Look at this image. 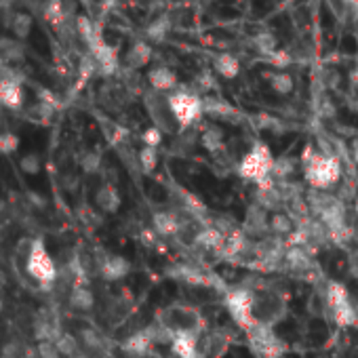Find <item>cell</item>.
I'll return each instance as SVG.
<instances>
[{
  "label": "cell",
  "mask_w": 358,
  "mask_h": 358,
  "mask_svg": "<svg viewBox=\"0 0 358 358\" xmlns=\"http://www.w3.org/2000/svg\"><path fill=\"white\" fill-rule=\"evenodd\" d=\"M350 150H352V160L358 164V137H354V139H352V145H350Z\"/></svg>",
  "instance_id": "46"
},
{
  "label": "cell",
  "mask_w": 358,
  "mask_h": 358,
  "mask_svg": "<svg viewBox=\"0 0 358 358\" xmlns=\"http://www.w3.org/2000/svg\"><path fill=\"white\" fill-rule=\"evenodd\" d=\"M36 350H38V358H62L55 341H38Z\"/></svg>",
  "instance_id": "41"
},
{
  "label": "cell",
  "mask_w": 358,
  "mask_h": 358,
  "mask_svg": "<svg viewBox=\"0 0 358 358\" xmlns=\"http://www.w3.org/2000/svg\"><path fill=\"white\" fill-rule=\"evenodd\" d=\"M55 345H57V350H59V354L64 356V358H76V356H80L78 354V339L72 335V333H62L57 339H55Z\"/></svg>",
  "instance_id": "32"
},
{
  "label": "cell",
  "mask_w": 358,
  "mask_h": 358,
  "mask_svg": "<svg viewBox=\"0 0 358 358\" xmlns=\"http://www.w3.org/2000/svg\"><path fill=\"white\" fill-rule=\"evenodd\" d=\"M152 226H154L156 234H160V236H175V234H179V230H182V222H179V217L171 211L154 213Z\"/></svg>",
  "instance_id": "21"
},
{
  "label": "cell",
  "mask_w": 358,
  "mask_h": 358,
  "mask_svg": "<svg viewBox=\"0 0 358 358\" xmlns=\"http://www.w3.org/2000/svg\"><path fill=\"white\" fill-rule=\"evenodd\" d=\"M213 70L217 76L226 78V80H232L241 74V62L236 55L232 53H220L213 57Z\"/></svg>",
  "instance_id": "22"
},
{
  "label": "cell",
  "mask_w": 358,
  "mask_h": 358,
  "mask_svg": "<svg viewBox=\"0 0 358 358\" xmlns=\"http://www.w3.org/2000/svg\"><path fill=\"white\" fill-rule=\"evenodd\" d=\"M5 211H7V203H5L3 199H0V215H3Z\"/></svg>",
  "instance_id": "47"
},
{
  "label": "cell",
  "mask_w": 358,
  "mask_h": 358,
  "mask_svg": "<svg viewBox=\"0 0 358 358\" xmlns=\"http://www.w3.org/2000/svg\"><path fill=\"white\" fill-rule=\"evenodd\" d=\"M152 55H154V51H152V45L150 43L135 41L129 47V51L124 53V66L129 70H141V68H145L152 62Z\"/></svg>",
  "instance_id": "16"
},
{
  "label": "cell",
  "mask_w": 358,
  "mask_h": 358,
  "mask_svg": "<svg viewBox=\"0 0 358 358\" xmlns=\"http://www.w3.org/2000/svg\"><path fill=\"white\" fill-rule=\"evenodd\" d=\"M169 99V108L171 114L177 122L179 129H188L192 127L196 120H201V116L205 114V101L199 93L194 91H186V89H175L173 93L166 95Z\"/></svg>",
  "instance_id": "4"
},
{
  "label": "cell",
  "mask_w": 358,
  "mask_h": 358,
  "mask_svg": "<svg viewBox=\"0 0 358 358\" xmlns=\"http://www.w3.org/2000/svg\"><path fill=\"white\" fill-rule=\"evenodd\" d=\"M196 83H199V85H201V89H205V91L215 87V83L211 80V76H209V74H201V76L196 78Z\"/></svg>",
  "instance_id": "44"
},
{
  "label": "cell",
  "mask_w": 358,
  "mask_h": 358,
  "mask_svg": "<svg viewBox=\"0 0 358 358\" xmlns=\"http://www.w3.org/2000/svg\"><path fill=\"white\" fill-rule=\"evenodd\" d=\"M137 162H139V166H141L143 173L156 171V166H158V148L143 145V148L137 152Z\"/></svg>",
  "instance_id": "33"
},
{
  "label": "cell",
  "mask_w": 358,
  "mask_h": 358,
  "mask_svg": "<svg viewBox=\"0 0 358 358\" xmlns=\"http://www.w3.org/2000/svg\"><path fill=\"white\" fill-rule=\"evenodd\" d=\"M95 205L99 211L103 213H118L120 205H122V199H120V192L116 190V186L112 184H103L97 192H95Z\"/></svg>",
  "instance_id": "17"
},
{
  "label": "cell",
  "mask_w": 358,
  "mask_h": 358,
  "mask_svg": "<svg viewBox=\"0 0 358 358\" xmlns=\"http://www.w3.org/2000/svg\"><path fill=\"white\" fill-rule=\"evenodd\" d=\"M89 55L95 59L97 72H99V74H103V76L116 74V70H118V53H116V49H114L112 45H108V43L103 41V43L97 45L95 49H91Z\"/></svg>",
  "instance_id": "14"
},
{
  "label": "cell",
  "mask_w": 358,
  "mask_h": 358,
  "mask_svg": "<svg viewBox=\"0 0 358 358\" xmlns=\"http://www.w3.org/2000/svg\"><path fill=\"white\" fill-rule=\"evenodd\" d=\"M352 5H358V0H352Z\"/></svg>",
  "instance_id": "49"
},
{
  "label": "cell",
  "mask_w": 358,
  "mask_h": 358,
  "mask_svg": "<svg viewBox=\"0 0 358 358\" xmlns=\"http://www.w3.org/2000/svg\"><path fill=\"white\" fill-rule=\"evenodd\" d=\"M196 243L207 251H222L228 245V234L217 226H207L196 234Z\"/></svg>",
  "instance_id": "19"
},
{
  "label": "cell",
  "mask_w": 358,
  "mask_h": 358,
  "mask_svg": "<svg viewBox=\"0 0 358 358\" xmlns=\"http://www.w3.org/2000/svg\"><path fill=\"white\" fill-rule=\"evenodd\" d=\"M285 266L293 272H308L314 266V262L312 255L306 251V247H287Z\"/></svg>",
  "instance_id": "23"
},
{
  "label": "cell",
  "mask_w": 358,
  "mask_h": 358,
  "mask_svg": "<svg viewBox=\"0 0 358 358\" xmlns=\"http://www.w3.org/2000/svg\"><path fill=\"white\" fill-rule=\"evenodd\" d=\"M166 32H169V22H166V17H160V20H156L154 24H150V28H148V38L150 41H154V43H160L164 36H166Z\"/></svg>",
  "instance_id": "38"
},
{
  "label": "cell",
  "mask_w": 358,
  "mask_h": 358,
  "mask_svg": "<svg viewBox=\"0 0 358 358\" xmlns=\"http://www.w3.org/2000/svg\"><path fill=\"white\" fill-rule=\"evenodd\" d=\"M143 101H145V110H148L150 118L154 120V127H158L162 133H175V129H179L175 118H173V114H171L169 99H166L164 93L150 91L143 97Z\"/></svg>",
  "instance_id": "9"
},
{
  "label": "cell",
  "mask_w": 358,
  "mask_h": 358,
  "mask_svg": "<svg viewBox=\"0 0 358 358\" xmlns=\"http://www.w3.org/2000/svg\"><path fill=\"white\" fill-rule=\"evenodd\" d=\"M293 232H295V226H293V217L289 213L276 211L270 215V234L282 238V236H289Z\"/></svg>",
  "instance_id": "29"
},
{
  "label": "cell",
  "mask_w": 358,
  "mask_h": 358,
  "mask_svg": "<svg viewBox=\"0 0 358 358\" xmlns=\"http://www.w3.org/2000/svg\"><path fill=\"white\" fill-rule=\"evenodd\" d=\"M297 169V158H293V156H289V154H280V156H276L274 158V162H272V177L274 179H278V182H282V179H287V177H291L293 175V171Z\"/></svg>",
  "instance_id": "30"
},
{
  "label": "cell",
  "mask_w": 358,
  "mask_h": 358,
  "mask_svg": "<svg viewBox=\"0 0 358 358\" xmlns=\"http://www.w3.org/2000/svg\"><path fill=\"white\" fill-rule=\"evenodd\" d=\"M3 124H5V116H3V112H0V129H3Z\"/></svg>",
  "instance_id": "48"
},
{
  "label": "cell",
  "mask_w": 358,
  "mask_h": 358,
  "mask_svg": "<svg viewBox=\"0 0 358 358\" xmlns=\"http://www.w3.org/2000/svg\"><path fill=\"white\" fill-rule=\"evenodd\" d=\"M272 162H274V156L270 152V148L264 143V141H257L251 145V150L241 158L238 162V175L247 182H253L257 186L266 184L272 179Z\"/></svg>",
  "instance_id": "3"
},
{
  "label": "cell",
  "mask_w": 358,
  "mask_h": 358,
  "mask_svg": "<svg viewBox=\"0 0 358 358\" xmlns=\"http://www.w3.org/2000/svg\"><path fill=\"white\" fill-rule=\"evenodd\" d=\"M324 303L331 310V316L337 327H352L356 324V310L352 306L350 293L341 282L331 280L324 289Z\"/></svg>",
  "instance_id": "5"
},
{
  "label": "cell",
  "mask_w": 358,
  "mask_h": 358,
  "mask_svg": "<svg viewBox=\"0 0 358 358\" xmlns=\"http://www.w3.org/2000/svg\"><path fill=\"white\" fill-rule=\"evenodd\" d=\"M148 83L156 93H173L177 89V74L166 66H156L148 72Z\"/></svg>",
  "instance_id": "15"
},
{
  "label": "cell",
  "mask_w": 358,
  "mask_h": 358,
  "mask_svg": "<svg viewBox=\"0 0 358 358\" xmlns=\"http://www.w3.org/2000/svg\"><path fill=\"white\" fill-rule=\"evenodd\" d=\"M20 150V137L13 131H0V154H13Z\"/></svg>",
  "instance_id": "36"
},
{
  "label": "cell",
  "mask_w": 358,
  "mask_h": 358,
  "mask_svg": "<svg viewBox=\"0 0 358 358\" xmlns=\"http://www.w3.org/2000/svg\"><path fill=\"white\" fill-rule=\"evenodd\" d=\"M24 103L26 95L22 87V76L13 72L9 66H5L0 70V106L11 112H20L24 110Z\"/></svg>",
  "instance_id": "8"
},
{
  "label": "cell",
  "mask_w": 358,
  "mask_h": 358,
  "mask_svg": "<svg viewBox=\"0 0 358 358\" xmlns=\"http://www.w3.org/2000/svg\"><path fill=\"white\" fill-rule=\"evenodd\" d=\"M68 301H70V308H74V310H78V312H89V310H93V306H95V295H93V291H91L87 285H83V287H72Z\"/></svg>",
  "instance_id": "26"
},
{
  "label": "cell",
  "mask_w": 358,
  "mask_h": 358,
  "mask_svg": "<svg viewBox=\"0 0 358 358\" xmlns=\"http://www.w3.org/2000/svg\"><path fill=\"white\" fill-rule=\"evenodd\" d=\"M303 179L312 190L329 192L341 179V164L333 154H314L312 160L303 164Z\"/></svg>",
  "instance_id": "1"
},
{
  "label": "cell",
  "mask_w": 358,
  "mask_h": 358,
  "mask_svg": "<svg viewBox=\"0 0 358 358\" xmlns=\"http://www.w3.org/2000/svg\"><path fill=\"white\" fill-rule=\"evenodd\" d=\"M243 234L247 238H266L270 234V215L259 205H251L247 209L245 222H243Z\"/></svg>",
  "instance_id": "12"
},
{
  "label": "cell",
  "mask_w": 358,
  "mask_h": 358,
  "mask_svg": "<svg viewBox=\"0 0 358 358\" xmlns=\"http://www.w3.org/2000/svg\"><path fill=\"white\" fill-rule=\"evenodd\" d=\"M201 329L177 331L171 341V352L177 358H205V350L201 348Z\"/></svg>",
  "instance_id": "10"
},
{
  "label": "cell",
  "mask_w": 358,
  "mask_h": 358,
  "mask_svg": "<svg viewBox=\"0 0 358 358\" xmlns=\"http://www.w3.org/2000/svg\"><path fill=\"white\" fill-rule=\"evenodd\" d=\"M266 78H268V83H270V89H272L276 95H291V93H293L295 83H293V76H291L289 72L276 70V72L266 74Z\"/></svg>",
  "instance_id": "27"
},
{
  "label": "cell",
  "mask_w": 358,
  "mask_h": 358,
  "mask_svg": "<svg viewBox=\"0 0 358 358\" xmlns=\"http://www.w3.org/2000/svg\"><path fill=\"white\" fill-rule=\"evenodd\" d=\"M22 345L17 341H7L0 348V358H22Z\"/></svg>",
  "instance_id": "42"
},
{
  "label": "cell",
  "mask_w": 358,
  "mask_h": 358,
  "mask_svg": "<svg viewBox=\"0 0 358 358\" xmlns=\"http://www.w3.org/2000/svg\"><path fill=\"white\" fill-rule=\"evenodd\" d=\"M249 343H251V350L255 354H259L262 358H285L287 354V343L276 335V331L268 324H262L257 322L249 333Z\"/></svg>",
  "instance_id": "7"
},
{
  "label": "cell",
  "mask_w": 358,
  "mask_h": 358,
  "mask_svg": "<svg viewBox=\"0 0 358 358\" xmlns=\"http://www.w3.org/2000/svg\"><path fill=\"white\" fill-rule=\"evenodd\" d=\"M9 28H11L15 38L24 41V38H28L32 34V17L28 13H24V11H15L9 17Z\"/></svg>",
  "instance_id": "28"
},
{
  "label": "cell",
  "mask_w": 358,
  "mask_h": 358,
  "mask_svg": "<svg viewBox=\"0 0 358 358\" xmlns=\"http://www.w3.org/2000/svg\"><path fill=\"white\" fill-rule=\"evenodd\" d=\"M253 306H255V293L249 289H232L226 293V310L245 333H249L257 324Z\"/></svg>",
  "instance_id": "6"
},
{
  "label": "cell",
  "mask_w": 358,
  "mask_h": 358,
  "mask_svg": "<svg viewBox=\"0 0 358 358\" xmlns=\"http://www.w3.org/2000/svg\"><path fill=\"white\" fill-rule=\"evenodd\" d=\"M327 3V9L331 11V15L337 20V22H341V24H345L348 22V17H350V13H352V0H324Z\"/></svg>",
  "instance_id": "34"
},
{
  "label": "cell",
  "mask_w": 358,
  "mask_h": 358,
  "mask_svg": "<svg viewBox=\"0 0 358 358\" xmlns=\"http://www.w3.org/2000/svg\"><path fill=\"white\" fill-rule=\"evenodd\" d=\"M253 47L264 55V57H270L278 51V38L268 32V30H262L253 36Z\"/></svg>",
  "instance_id": "31"
},
{
  "label": "cell",
  "mask_w": 358,
  "mask_h": 358,
  "mask_svg": "<svg viewBox=\"0 0 358 358\" xmlns=\"http://www.w3.org/2000/svg\"><path fill=\"white\" fill-rule=\"evenodd\" d=\"M0 59L5 64H20L26 59V47L20 38L0 36Z\"/></svg>",
  "instance_id": "20"
},
{
  "label": "cell",
  "mask_w": 358,
  "mask_h": 358,
  "mask_svg": "<svg viewBox=\"0 0 358 358\" xmlns=\"http://www.w3.org/2000/svg\"><path fill=\"white\" fill-rule=\"evenodd\" d=\"M26 272L32 280H36L41 285L43 291H51L59 270L55 266V262L51 259V255L47 253V247L43 243V238H34L28 247V259H26Z\"/></svg>",
  "instance_id": "2"
},
{
  "label": "cell",
  "mask_w": 358,
  "mask_h": 358,
  "mask_svg": "<svg viewBox=\"0 0 358 358\" xmlns=\"http://www.w3.org/2000/svg\"><path fill=\"white\" fill-rule=\"evenodd\" d=\"M253 312H255V320H257V322L272 327V324H276V322L287 314V308H285V301L278 299L276 295L255 293Z\"/></svg>",
  "instance_id": "11"
},
{
  "label": "cell",
  "mask_w": 358,
  "mask_h": 358,
  "mask_svg": "<svg viewBox=\"0 0 358 358\" xmlns=\"http://www.w3.org/2000/svg\"><path fill=\"white\" fill-rule=\"evenodd\" d=\"M162 139H164V133L158 129V127H148L143 133H141V141H143V145H150V148H158L160 143H162Z\"/></svg>",
  "instance_id": "40"
},
{
  "label": "cell",
  "mask_w": 358,
  "mask_h": 358,
  "mask_svg": "<svg viewBox=\"0 0 358 358\" xmlns=\"http://www.w3.org/2000/svg\"><path fill=\"white\" fill-rule=\"evenodd\" d=\"M26 203H28V209L30 207L32 209H45L47 207V199L41 196V194H36V192H28L26 194Z\"/></svg>",
  "instance_id": "43"
},
{
  "label": "cell",
  "mask_w": 358,
  "mask_h": 358,
  "mask_svg": "<svg viewBox=\"0 0 358 358\" xmlns=\"http://www.w3.org/2000/svg\"><path fill=\"white\" fill-rule=\"evenodd\" d=\"M201 145L209 152V154H220L224 150V129L217 124H207L201 131Z\"/></svg>",
  "instance_id": "25"
},
{
  "label": "cell",
  "mask_w": 358,
  "mask_h": 358,
  "mask_svg": "<svg viewBox=\"0 0 358 358\" xmlns=\"http://www.w3.org/2000/svg\"><path fill=\"white\" fill-rule=\"evenodd\" d=\"M80 341L85 343V348H89V350H103V337L95 331V329H89V327H85V329H80Z\"/></svg>",
  "instance_id": "35"
},
{
  "label": "cell",
  "mask_w": 358,
  "mask_h": 358,
  "mask_svg": "<svg viewBox=\"0 0 358 358\" xmlns=\"http://www.w3.org/2000/svg\"><path fill=\"white\" fill-rule=\"evenodd\" d=\"M152 343H154V341H152L148 329H143V331H137V333L129 335V337L122 341V350H124L127 354H131V356H143L145 352H150Z\"/></svg>",
  "instance_id": "24"
},
{
  "label": "cell",
  "mask_w": 358,
  "mask_h": 358,
  "mask_svg": "<svg viewBox=\"0 0 358 358\" xmlns=\"http://www.w3.org/2000/svg\"><path fill=\"white\" fill-rule=\"evenodd\" d=\"M282 196H280V192H278V188L274 186V182H266V184H262L259 188H257V192H255V205H259L262 209H266L268 213L270 211H278L282 205Z\"/></svg>",
  "instance_id": "18"
},
{
  "label": "cell",
  "mask_w": 358,
  "mask_h": 358,
  "mask_svg": "<svg viewBox=\"0 0 358 358\" xmlns=\"http://www.w3.org/2000/svg\"><path fill=\"white\" fill-rule=\"evenodd\" d=\"M20 169L26 173V175H38L41 169H43V162L36 154H26L22 160H20Z\"/></svg>",
  "instance_id": "39"
},
{
  "label": "cell",
  "mask_w": 358,
  "mask_h": 358,
  "mask_svg": "<svg viewBox=\"0 0 358 358\" xmlns=\"http://www.w3.org/2000/svg\"><path fill=\"white\" fill-rule=\"evenodd\" d=\"M80 166L85 173H97L101 169V154L97 150H89L80 156Z\"/></svg>",
  "instance_id": "37"
},
{
  "label": "cell",
  "mask_w": 358,
  "mask_h": 358,
  "mask_svg": "<svg viewBox=\"0 0 358 358\" xmlns=\"http://www.w3.org/2000/svg\"><path fill=\"white\" fill-rule=\"evenodd\" d=\"M129 272H131V262L122 255L106 253L99 262V274L108 282H116V280L124 278Z\"/></svg>",
  "instance_id": "13"
},
{
  "label": "cell",
  "mask_w": 358,
  "mask_h": 358,
  "mask_svg": "<svg viewBox=\"0 0 358 358\" xmlns=\"http://www.w3.org/2000/svg\"><path fill=\"white\" fill-rule=\"evenodd\" d=\"M22 358H38V350H36V348L26 345V348L22 350Z\"/></svg>",
  "instance_id": "45"
}]
</instances>
